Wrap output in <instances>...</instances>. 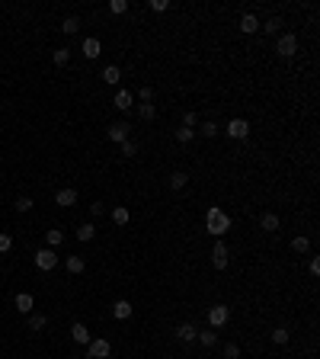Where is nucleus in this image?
Returning <instances> with one entry per match:
<instances>
[{
	"instance_id": "36",
	"label": "nucleus",
	"mask_w": 320,
	"mask_h": 359,
	"mask_svg": "<svg viewBox=\"0 0 320 359\" xmlns=\"http://www.w3.org/2000/svg\"><path fill=\"white\" fill-rule=\"evenodd\" d=\"M218 132H221V128L215 125V122H202V135H205V138H215Z\"/></svg>"
},
{
	"instance_id": "24",
	"label": "nucleus",
	"mask_w": 320,
	"mask_h": 359,
	"mask_svg": "<svg viewBox=\"0 0 320 359\" xmlns=\"http://www.w3.org/2000/svg\"><path fill=\"white\" fill-rule=\"evenodd\" d=\"M83 269H86V260L83 257H67V273H83Z\"/></svg>"
},
{
	"instance_id": "28",
	"label": "nucleus",
	"mask_w": 320,
	"mask_h": 359,
	"mask_svg": "<svg viewBox=\"0 0 320 359\" xmlns=\"http://www.w3.org/2000/svg\"><path fill=\"white\" fill-rule=\"evenodd\" d=\"M186 183H189V173H183V170H176V173L170 177V186H173V189H183Z\"/></svg>"
},
{
	"instance_id": "4",
	"label": "nucleus",
	"mask_w": 320,
	"mask_h": 359,
	"mask_svg": "<svg viewBox=\"0 0 320 359\" xmlns=\"http://www.w3.org/2000/svg\"><path fill=\"white\" fill-rule=\"evenodd\" d=\"M228 321H231V308H224V305H211V308H208V324L215 330L224 327Z\"/></svg>"
},
{
	"instance_id": "10",
	"label": "nucleus",
	"mask_w": 320,
	"mask_h": 359,
	"mask_svg": "<svg viewBox=\"0 0 320 359\" xmlns=\"http://www.w3.org/2000/svg\"><path fill=\"white\" fill-rule=\"evenodd\" d=\"M211 266H215V269H224V266H228V247H224V241H221V238L215 241V250H211Z\"/></svg>"
},
{
	"instance_id": "13",
	"label": "nucleus",
	"mask_w": 320,
	"mask_h": 359,
	"mask_svg": "<svg viewBox=\"0 0 320 359\" xmlns=\"http://www.w3.org/2000/svg\"><path fill=\"white\" fill-rule=\"evenodd\" d=\"M240 32H247V36L259 32V20H256L253 13H244V16H240Z\"/></svg>"
},
{
	"instance_id": "14",
	"label": "nucleus",
	"mask_w": 320,
	"mask_h": 359,
	"mask_svg": "<svg viewBox=\"0 0 320 359\" xmlns=\"http://www.w3.org/2000/svg\"><path fill=\"white\" fill-rule=\"evenodd\" d=\"M279 215H275V212H266L263 218H259V228H263V231H269V234H275V231H279Z\"/></svg>"
},
{
	"instance_id": "15",
	"label": "nucleus",
	"mask_w": 320,
	"mask_h": 359,
	"mask_svg": "<svg viewBox=\"0 0 320 359\" xmlns=\"http://www.w3.org/2000/svg\"><path fill=\"white\" fill-rule=\"evenodd\" d=\"M55 202L61 205V208H71L77 202V189H58V196H55Z\"/></svg>"
},
{
	"instance_id": "20",
	"label": "nucleus",
	"mask_w": 320,
	"mask_h": 359,
	"mask_svg": "<svg viewBox=\"0 0 320 359\" xmlns=\"http://www.w3.org/2000/svg\"><path fill=\"white\" fill-rule=\"evenodd\" d=\"M102 81H106V84H112V87H116L119 81H122V71H119V67H116V64H109V67H102Z\"/></svg>"
},
{
	"instance_id": "19",
	"label": "nucleus",
	"mask_w": 320,
	"mask_h": 359,
	"mask_svg": "<svg viewBox=\"0 0 320 359\" xmlns=\"http://www.w3.org/2000/svg\"><path fill=\"white\" fill-rule=\"evenodd\" d=\"M77 238H80L83 244H90L93 238H96V225H90V222H83L80 228H77Z\"/></svg>"
},
{
	"instance_id": "1",
	"label": "nucleus",
	"mask_w": 320,
	"mask_h": 359,
	"mask_svg": "<svg viewBox=\"0 0 320 359\" xmlns=\"http://www.w3.org/2000/svg\"><path fill=\"white\" fill-rule=\"evenodd\" d=\"M205 231H208V234H215V238H224V234L231 231V215L224 212V208L211 205L208 212H205Z\"/></svg>"
},
{
	"instance_id": "11",
	"label": "nucleus",
	"mask_w": 320,
	"mask_h": 359,
	"mask_svg": "<svg viewBox=\"0 0 320 359\" xmlns=\"http://www.w3.org/2000/svg\"><path fill=\"white\" fill-rule=\"evenodd\" d=\"M132 311H135L132 302H125V299L112 305V318H116V321H128V318H132Z\"/></svg>"
},
{
	"instance_id": "37",
	"label": "nucleus",
	"mask_w": 320,
	"mask_h": 359,
	"mask_svg": "<svg viewBox=\"0 0 320 359\" xmlns=\"http://www.w3.org/2000/svg\"><path fill=\"white\" fill-rule=\"evenodd\" d=\"M138 154V145L132 141V138H128V141H122V157H135Z\"/></svg>"
},
{
	"instance_id": "30",
	"label": "nucleus",
	"mask_w": 320,
	"mask_h": 359,
	"mask_svg": "<svg viewBox=\"0 0 320 359\" xmlns=\"http://www.w3.org/2000/svg\"><path fill=\"white\" fill-rule=\"evenodd\" d=\"M51 61H55L58 67H64L67 61H71V51H67V48H55V55H51Z\"/></svg>"
},
{
	"instance_id": "17",
	"label": "nucleus",
	"mask_w": 320,
	"mask_h": 359,
	"mask_svg": "<svg viewBox=\"0 0 320 359\" xmlns=\"http://www.w3.org/2000/svg\"><path fill=\"white\" fill-rule=\"evenodd\" d=\"M195 340H198V343H202L205 349H211L215 343H218V334H215V327H208V330H198Z\"/></svg>"
},
{
	"instance_id": "39",
	"label": "nucleus",
	"mask_w": 320,
	"mask_h": 359,
	"mask_svg": "<svg viewBox=\"0 0 320 359\" xmlns=\"http://www.w3.org/2000/svg\"><path fill=\"white\" fill-rule=\"evenodd\" d=\"M195 122H198V116H195L192 109H189V112H183V125H186V128H192Z\"/></svg>"
},
{
	"instance_id": "9",
	"label": "nucleus",
	"mask_w": 320,
	"mask_h": 359,
	"mask_svg": "<svg viewBox=\"0 0 320 359\" xmlns=\"http://www.w3.org/2000/svg\"><path fill=\"white\" fill-rule=\"evenodd\" d=\"M112 106H116V109H122V112H128V109L135 106V96H132V90H125V87H122V90H116V96H112Z\"/></svg>"
},
{
	"instance_id": "16",
	"label": "nucleus",
	"mask_w": 320,
	"mask_h": 359,
	"mask_svg": "<svg viewBox=\"0 0 320 359\" xmlns=\"http://www.w3.org/2000/svg\"><path fill=\"white\" fill-rule=\"evenodd\" d=\"M102 55V45H99V39H83V58H99Z\"/></svg>"
},
{
	"instance_id": "34",
	"label": "nucleus",
	"mask_w": 320,
	"mask_h": 359,
	"mask_svg": "<svg viewBox=\"0 0 320 359\" xmlns=\"http://www.w3.org/2000/svg\"><path fill=\"white\" fill-rule=\"evenodd\" d=\"M224 359H240V346L237 343H224Z\"/></svg>"
},
{
	"instance_id": "27",
	"label": "nucleus",
	"mask_w": 320,
	"mask_h": 359,
	"mask_svg": "<svg viewBox=\"0 0 320 359\" xmlns=\"http://www.w3.org/2000/svg\"><path fill=\"white\" fill-rule=\"evenodd\" d=\"M291 250H295V253H307L310 250V241L304 238V234H298V238L291 241Z\"/></svg>"
},
{
	"instance_id": "22",
	"label": "nucleus",
	"mask_w": 320,
	"mask_h": 359,
	"mask_svg": "<svg viewBox=\"0 0 320 359\" xmlns=\"http://www.w3.org/2000/svg\"><path fill=\"white\" fill-rule=\"evenodd\" d=\"M61 32L64 36H77V32H80V20H77V16H67L61 23Z\"/></svg>"
},
{
	"instance_id": "32",
	"label": "nucleus",
	"mask_w": 320,
	"mask_h": 359,
	"mask_svg": "<svg viewBox=\"0 0 320 359\" xmlns=\"http://www.w3.org/2000/svg\"><path fill=\"white\" fill-rule=\"evenodd\" d=\"M288 337H291V334H288L285 327H275V330H272V343H279V346L288 343Z\"/></svg>"
},
{
	"instance_id": "18",
	"label": "nucleus",
	"mask_w": 320,
	"mask_h": 359,
	"mask_svg": "<svg viewBox=\"0 0 320 359\" xmlns=\"http://www.w3.org/2000/svg\"><path fill=\"white\" fill-rule=\"evenodd\" d=\"M32 305H36V299H32L29 292H20V295H16V308H20V314H32Z\"/></svg>"
},
{
	"instance_id": "23",
	"label": "nucleus",
	"mask_w": 320,
	"mask_h": 359,
	"mask_svg": "<svg viewBox=\"0 0 320 359\" xmlns=\"http://www.w3.org/2000/svg\"><path fill=\"white\" fill-rule=\"evenodd\" d=\"M259 29H263V32H266V36H275V32H279V29H282V20H279V16H272V20H266V23H259Z\"/></svg>"
},
{
	"instance_id": "25",
	"label": "nucleus",
	"mask_w": 320,
	"mask_h": 359,
	"mask_svg": "<svg viewBox=\"0 0 320 359\" xmlns=\"http://www.w3.org/2000/svg\"><path fill=\"white\" fill-rule=\"evenodd\" d=\"M138 116H141L144 122H151L154 116H157V106H154V103H141V106H138Z\"/></svg>"
},
{
	"instance_id": "33",
	"label": "nucleus",
	"mask_w": 320,
	"mask_h": 359,
	"mask_svg": "<svg viewBox=\"0 0 320 359\" xmlns=\"http://www.w3.org/2000/svg\"><path fill=\"white\" fill-rule=\"evenodd\" d=\"M128 10V0H109V13H116V16H122Z\"/></svg>"
},
{
	"instance_id": "6",
	"label": "nucleus",
	"mask_w": 320,
	"mask_h": 359,
	"mask_svg": "<svg viewBox=\"0 0 320 359\" xmlns=\"http://www.w3.org/2000/svg\"><path fill=\"white\" fill-rule=\"evenodd\" d=\"M128 132H132V125H128V122H112V125L106 128L109 141H116V145H122V141H128Z\"/></svg>"
},
{
	"instance_id": "43",
	"label": "nucleus",
	"mask_w": 320,
	"mask_h": 359,
	"mask_svg": "<svg viewBox=\"0 0 320 359\" xmlns=\"http://www.w3.org/2000/svg\"><path fill=\"white\" fill-rule=\"evenodd\" d=\"M310 276H320V260H317V257L310 260Z\"/></svg>"
},
{
	"instance_id": "38",
	"label": "nucleus",
	"mask_w": 320,
	"mask_h": 359,
	"mask_svg": "<svg viewBox=\"0 0 320 359\" xmlns=\"http://www.w3.org/2000/svg\"><path fill=\"white\" fill-rule=\"evenodd\" d=\"M10 247H13V238H10V234L4 231V234H0V253H7Z\"/></svg>"
},
{
	"instance_id": "7",
	"label": "nucleus",
	"mask_w": 320,
	"mask_h": 359,
	"mask_svg": "<svg viewBox=\"0 0 320 359\" xmlns=\"http://www.w3.org/2000/svg\"><path fill=\"white\" fill-rule=\"evenodd\" d=\"M224 132H228L231 138H237V141H244V138L250 135V122H247V119H231Z\"/></svg>"
},
{
	"instance_id": "12",
	"label": "nucleus",
	"mask_w": 320,
	"mask_h": 359,
	"mask_svg": "<svg viewBox=\"0 0 320 359\" xmlns=\"http://www.w3.org/2000/svg\"><path fill=\"white\" fill-rule=\"evenodd\" d=\"M71 337H74V343H83V346L93 340V337H90V330H86V324H80V321H77L74 327H71Z\"/></svg>"
},
{
	"instance_id": "31",
	"label": "nucleus",
	"mask_w": 320,
	"mask_h": 359,
	"mask_svg": "<svg viewBox=\"0 0 320 359\" xmlns=\"http://www.w3.org/2000/svg\"><path fill=\"white\" fill-rule=\"evenodd\" d=\"M45 324H48L45 314H29V330H42Z\"/></svg>"
},
{
	"instance_id": "26",
	"label": "nucleus",
	"mask_w": 320,
	"mask_h": 359,
	"mask_svg": "<svg viewBox=\"0 0 320 359\" xmlns=\"http://www.w3.org/2000/svg\"><path fill=\"white\" fill-rule=\"evenodd\" d=\"M192 138H195V128H186V125L176 128V141H179V145H189Z\"/></svg>"
},
{
	"instance_id": "21",
	"label": "nucleus",
	"mask_w": 320,
	"mask_h": 359,
	"mask_svg": "<svg viewBox=\"0 0 320 359\" xmlns=\"http://www.w3.org/2000/svg\"><path fill=\"white\" fill-rule=\"evenodd\" d=\"M112 222H116V225H128V222H132V212H128L125 205H116V208H112Z\"/></svg>"
},
{
	"instance_id": "8",
	"label": "nucleus",
	"mask_w": 320,
	"mask_h": 359,
	"mask_svg": "<svg viewBox=\"0 0 320 359\" xmlns=\"http://www.w3.org/2000/svg\"><path fill=\"white\" fill-rule=\"evenodd\" d=\"M173 334H176V340H179V343H192V340H195V334H198V327H195L192 321H183L176 330H173Z\"/></svg>"
},
{
	"instance_id": "41",
	"label": "nucleus",
	"mask_w": 320,
	"mask_h": 359,
	"mask_svg": "<svg viewBox=\"0 0 320 359\" xmlns=\"http://www.w3.org/2000/svg\"><path fill=\"white\" fill-rule=\"evenodd\" d=\"M138 96H141V103H151V100H154V90H151V87H141Z\"/></svg>"
},
{
	"instance_id": "29",
	"label": "nucleus",
	"mask_w": 320,
	"mask_h": 359,
	"mask_svg": "<svg viewBox=\"0 0 320 359\" xmlns=\"http://www.w3.org/2000/svg\"><path fill=\"white\" fill-rule=\"evenodd\" d=\"M45 241H48V247H58V244L64 241V231H58V228H51V231H45Z\"/></svg>"
},
{
	"instance_id": "42",
	"label": "nucleus",
	"mask_w": 320,
	"mask_h": 359,
	"mask_svg": "<svg viewBox=\"0 0 320 359\" xmlns=\"http://www.w3.org/2000/svg\"><path fill=\"white\" fill-rule=\"evenodd\" d=\"M90 215H93V218L106 215V205H102V202H93V205H90Z\"/></svg>"
},
{
	"instance_id": "2",
	"label": "nucleus",
	"mask_w": 320,
	"mask_h": 359,
	"mask_svg": "<svg viewBox=\"0 0 320 359\" xmlns=\"http://www.w3.org/2000/svg\"><path fill=\"white\" fill-rule=\"evenodd\" d=\"M275 51H279L282 58H291L298 51V36L295 32H285V36H279V42H275Z\"/></svg>"
},
{
	"instance_id": "3",
	"label": "nucleus",
	"mask_w": 320,
	"mask_h": 359,
	"mask_svg": "<svg viewBox=\"0 0 320 359\" xmlns=\"http://www.w3.org/2000/svg\"><path fill=\"white\" fill-rule=\"evenodd\" d=\"M109 353H112L109 340H90L86 343V359H109Z\"/></svg>"
},
{
	"instance_id": "40",
	"label": "nucleus",
	"mask_w": 320,
	"mask_h": 359,
	"mask_svg": "<svg viewBox=\"0 0 320 359\" xmlns=\"http://www.w3.org/2000/svg\"><path fill=\"white\" fill-rule=\"evenodd\" d=\"M151 10L154 13H163V10H170V4H167V0H151Z\"/></svg>"
},
{
	"instance_id": "35",
	"label": "nucleus",
	"mask_w": 320,
	"mask_h": 359,
	"mask_svg": "<svg viewBox=\"0 0 320 359\" xmlns=\"http://www.w3.org/2000/svg\"><path fill=\"white\" fill-rule=\"evenodd\" d=\"M32 205H36V202H32L29 196H20V199H16V212H29Z\"/></svg>"
},
{
	"instance_id": "5",
	"label": "nucleus",
	"mask_w": 320,
	"mask_h": 359,
	"mask_svg": "<svg viewBox=\"0 0 320 359\" xmlns=\"http://www.w3.org/2000/svg\"><path fill=\"white\" fill-rule=\"evenodd\" d=\"M36 266L42 269V273H48V269H55V266H58V253L51 250V247L39 250V253H36Z\"/></svg>"
}]
</instances>
